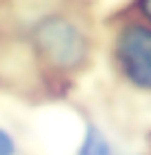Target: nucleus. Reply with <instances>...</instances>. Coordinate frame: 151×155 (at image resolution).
<instances>
[{"label":"nucleus","mask_w":151,"mask_h":155,"mask_svg":"<svg viewBox=\"0 0 151 155\" xmlns=\"http://www.w3.org/2000/svg\"><path fill=\"white\" fill-rule=\"evenodd\" d=\"M113 55L120 73L140 91H151V27L127 22L116 36Z\"/></svg>","instance_id":"obj_2"},{"label":"nucleus","mask_w":151,"mask_h":155,"mask_svg":"<svg viewBox=\"0 0 151 155\" xmlns=\"http://www.w3.org/2000/svg\"><path fill=\"white\" fill-rule=\"evenodd\" d=\"M78 155H118V153L113 149L111 140L105 135V131L98 124H87Z\"/></svg>","instance_id":"obj_3"},{"label":"nucleus","mask_w":151,"mask_h":155,"mask_svg":"<svg viewBox=\"0 0 151 155\" xmlns=\"http://www.w3.org/2000/svg\"><path fill=\"white\" fill-rule=\"evenodd\" d=\"M136 9L140 11V16L147 20V25L151 27V0H136Z\"/></svg>","instance_id":"obj_5"},{"label":"nucleus","mask_w":151,"mask_h":155,"mask_svg":"<svg viewBox=\"0 0 151 155\" xmlns=\"http://www.w3.org/2000/svg\"><path fill=\"white\" fill-rule=\"evenodd\" d=\"M31 45L36 58L51 67L53 71L62 73L80 71L87 64L91 51L89 38L80 22L62 13H51L36 22Z\"/></svg>","instance_id":"obj_1"},{"label":"nucleus","mask_w":151,"mask_h":155,"mask_svg":"<svg viewBox=\"0 0 151 155\" xmlns=\"http://www.w3.org/2000/svg\"><path fill=\"white\" fill-rule=\"evenodd\" d=\"M0 155H18V142L5 126H0Z\"/></svg>","instance_id":"obj_4"}]
</instances>
